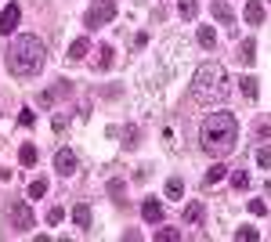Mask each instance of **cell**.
I'll use <instances>...</instances> for the list:
<instances>
[{
  "label": "cell",
  "instance_id": "6da1fadb",
  "mask_svg": "<svg viewBox=\"0 0 271 242\" xmlns=\"http://www.w3.org/2000/svg\"><path fill=\"white\" fill-rule=\"evenodd\" d=\"M199 141L210 156H228L235 141H239V119L232 112H210L203 119V130H199Z\"/></svg>",
  "mask_w": 271,
  "mask_h": 242
},
{
  "label": "cell",
  "instance_id": "7a4b0ae2",
  "mask_svg": "<svg viewBox=\"0 0 271 242\" xmlns=\"http://www.w3.org/2000/svg\"><path fill=\"white\" fill-rule=\"evenodd\" d=\"M43 43L40 36H14L11 47H7V69L14 76H36L43 69Z\"/></svg>",
  "mask_w": 271,
  "mask_h": 242
},
{
  "label": "cell",
  "instance_id": "3957f363",
  "mask_svg": "<svg viewBox=\"0 0 271 242\" xmlns=\"http://www.w3.org/2000/svg\"><path fill=\"white\" fill-rule=\"evenodd\" d=\"M192 94L199 98V101H224V98H228V76H224V65L203 62L199 69H195Z\"/></svg>",
  "mask_w": 271,
  "mask_h": 242
},
{
  "label": "cell",
  "instance_id": "277c9868",
  "mask_svg": "<svg viewBox=\"0 0 271 242\" xmlns=\"http://www.w3.org/2000/svg\"><path fill=\"white\" fill-rule=\"evenodd\" d=\"M112 18H116V0H98V4H90L83 25L87 29H98V25H109Z\"/></svg>",
  "mask_w": 271,
  "mask_h": 242
},
{
  "label": "cell",
  "instance_id": "5b68a950",
  "mask_svg": "<svg viewBox=\"0 0 271 242\" xmlns=\"http://www.w3.org/2000/svg\"><path fill=\"white\" fill-rule=\"evenodd\" d=\"M7 224H11L14 232H29V228H33V214H29V206H25V203H11Z\"/></svg>",
  "mask_w": 271,
  "mask_h": 242
},
{
  "label": "cell",
  "instance_id": "8992f818",
  "mask_svg": "<svg viewBox=\"0 0 271 242\" xmlns=\"http://www.w3.org/2000/svg\"><path fill=\"white\" fill-rule=\"evenodd\" d=\"M18 18H22L18 4H7L4 11H0V36H11V33H14V25H18Z\"/></svg>",
  "mask_w": 271,
  "mask_h": 242
},
{
  "label": "cell",
  "instance_id": "52a82bcc",
  "mask_svg": "<svg viewBox=\"0 0 271 242\" xmlns=\"http://www.w3.org/2000/svg\"><path fill=\"white\" fill-rule=\"evenodd\" d=\"M54 170L62 177H72V174H76V156H72L69 148H58V152H54Z\"/></svg>",
  "mask_w": 271,
  "mask_h": 242
},
{
  "label": "cell",
  "instance_id": "ba28073f",
  "mask_svg": "<svg viewBox=\"0 0 271 242\" xmlns=\"http://www.w3.org/2000/svg\"><path fill=\"white\" fill-rule=\"evenodd\" d=\"M69 90H72V83H65V80H58V83H54L51 90H43V94H40V109H51V105H54L58 98H65Z\"/></svg>",
  "mask_w": 271,
  "mask_h": 242
},
{
  "label": "cell",
  "instance_id": "9c48e42d",
  "mask_svg": "<svg viewBox=\"0 0 271 242\" xmlns=\"http://www.w3.org/2000/svg\"><path fill=\"white\" fill-rule=\"evenodd\" d=\"M235 58H239L243 65H253V58H257V43H253V40H243V43L235 47Z\"/></svg>",
  "mask_w": 271,
  "mask_h": 242
},
{
  "label": "cell",
  "instance_id": "30bf717a",
  "mask_svg": "<svg viewBox=\"0 0 271 242\" xmlns=\"http://www.w3.org/2000/svg\"><path fill=\"white\" fill-rule=\"evenodd\" d=\"M210 11H214V18L224 22V25H232V22H235V11L224 4V0H214V4H210Z\"/></svg>",
  "mask_w": 271,
  "mask_h": 242
},
{
  "label": "cell",
  "instance_id": "8fae6325",
  "mask_svg": "<svg viewBox=\"0 0 271 242\" xmlns=\"http://www.w3.org/2000/svg\"><path fill=\"white\" fill-rule=\"evenodd\" d=\"M243 14H246L250 25H261L264 22V4H261V0H250V4L243 7Z\"/></svg>",
  "mask_w": 271,
  "mask_h": 242
},
{
  "label": "cell",
  "instance_id": "7c38bea8",
  "mask_svg": "<svg viewBox=\"0 0 271 242\" xmlns=\"http://www.w3.org/2000/svg\"><path fill=\"white\" fill-rule=\"evenodd\" d=\"M203 217H206L203 203H188V206H185V224H192V228H199V224H203Z\"/></svg>",
  "mask_w": 271,
  "mask_h": 242
},
{
  "label": "cell",
  "instance_id": "4fadbf2b",
  "mask_svg": "<svg viewBox=\"0 0 271 242\" xmlns=\"http://www.w3.org/2000/svg\"><path fill=\"white\" fill-rule=\"evenodd\" d=\"M141 217H145L148 224H159V221H163V206H159L156 199H145V206H141Z\"/></svg>",
  "mask_w": 271,
  "mask_h": 242
},
{
  "label": "cell",
  "instance_id": "5bb4252c",
  "mask_svg": "<svg viewBox=\"0 0 271 242\" xmlns=\"http://www.w3.org/2000/svg\"><path fill=\"white\" fill-rule=\"evenodd\" d=\"M72 221H76V228H90V206L87 203H76V206H72Z\"/></svg>",
  "mask_w": 271,
  "mask_h": 242
},
{
  "label": "cell",
  "instance_id": "9a60e30c",
  "mask_svg": "<svg viewBox=\"0 0 271 242\" xmlns=\"http://www.w3.org/2000/svg\"><path fill=\"white\" fill-rule=\"evenodd\" d=\"M87 47H90V43H87V36H80V40H72V43H69V62H83V54H87Z\"/></svg>",
  "mask_w": 271,
  "mask_h": 242
},
{
  "label": "cell",
  "instance_id": "2e32d148",
  "mask_svg": "<svg viewBox=\"0 0 271 242\" xmlns=\"http://www.w3.org/2000/svg\"><path fill=\"white\" fill-rule=\"evenodd\" d=\"M199 47H206V51H214V47H217V33H214L210 25L199 29Z\"/></svg>",
  "mask_w": 271,
  "mask_h": 242
},
{
  "label": "cell",
  "instance_id": "e0dca14e",
  "mask_svg": "<svg viewBox=\"0 0 271 242\" xmlns=\"http://www.w3.org/2000/svg\"><path fill=\"white\" fill-rule=\"evenodd\" d=\"M181 195H185V181L174 174V177L167 181V199H181Z\"/></svg>",
  "mask_w": 271,
  "mask_h": 242
},
{
  "label": "cell",
  "instance_id": "ac0fdd59",
  "mask_svg": "<svg viewBox=\"0 0 271 242\" xmlns=\"http://www.w3.org/2000/svg\"><path fill=\"white\" fill-rule=\"evenodd\" d=\"M18 163L22 166H36V145H22L18 148Z\"/></svg>",
  "mask_w": 271,
  "mask_h": 242
},
{
  "label": "cell",
  "instance_id": "d6986e66",
  "mask_svg": "<svg viewBox=\"0 0 271 242\" xmlns=\"http://www.w3.org/2000/svg\"><path fill=\"white\" fill-rule=\"evenodd\" d=\"M224 174H228V166H224V163H214V166L206 170V185H217V181H224Z\"/></svg>",
  "mask_w": 271,
  "mask_h": 242
},
{
  "label": "cell",
  "instance_id": "ffe728a7",
  "mask_svg": "<svg viewBox=\"0 0 271 242\" xmlns=\"http://www.w3.org/2000/svg\"><path fill=\"white\" fill-rule=\"evenodd\" d=\"M40 195H47V181L43 177H36L33 185H29V199H40Z\"/></svg>",
  "mask_w": 271,
  "mask_h": 242
},
{
  "label": "cell",
  "instance_id": "44dd1931",
  "mask_svg": "<svg viewBox=\"0 0 271 242\" xmlns=\"http://www.w3.org/2000/svg\"><path fill=\"white\" fill-rule=\"evenodd\" d=\"M177 11H181V18H195V11H199V7H195V0H181V4H177Z\"/></svg>",
  "mask_w": 271,
  "mask_h": 242
},
{
  "label": "cell",
  "instance_id": "7402d4cb",
  "mask_svg": "<svg viewBox=\"0 0 271 242\" xmlns=\"http://www.w3.org/2000/svg\"><path fill=\"white\" fill-rule=\"evenodd\" d=\"M156 239H159V242H177V239H181V232H177V228H159V232H156Z\"/></svg>",
  "mask_w": 271,
  "mask_h": 242
},
{
  "label": "cell",
  "instance_id": "603a6c76",
  "mask_svg": "<svg viewBox=\"0 0 271 242\" xmlns=\"http://www.w3.org/2000/svg\"><path fill=\"white\" fill-rule=\"evenodd\" d=\"M243 94L253 101V98H257V80H253V76H243Z\"/></svg>",
  "mask_w": 271,
  "mask_h": 242
},
{
  "label": "cell",
  "instance_id": "cb8c5ba5",
  "mask_svg": "<svg viewBox=\"0 0 271 242\" xmlns=\"http://www.w3.org/2000/svg\"><path fill=\"white\" fill-rule=\"evenodd\" d=\"M235 239H239V242H257L261 235H257V228H239V232H235Z\"/></svg>",
  "mask_w": 271,
  "mask_h": 242
},
{
  "label": "cell",
  "instance_id": "d4e9b609",
  "mask_svg": "<svg viewBox=\"0 0 271 242\" xmlns=\"http://www.w3.org/2000/svg\"><path fill=\"white\" fill-rule=\"evenodd\" d=\"M232 185H235L239 192H246V188H250V174H243V170H239V174H232Z\"/></svg>",
  "mask_w": 271,
  "mask_h": 242
},
{
  "label": "cell",
  "instance_id": "484cf974",
  "mask_svg": "<svg viewBox=\"0 0 271 242\" xmlns=\"http://www.w3.org/2000/svg\"><path fill=\"white\" fill-rule=\"evenodd\" d=\"M109 195L116 203H123V181H109Z\"/></svg>",
  "mask_w": 271,
  "mask_h": 242
},
{
  "label": "cell",
  "instance_id": "4316f807",
  "mask_svg": "<svg viewBox=\"0 0 271 242\" xmlns=\"http://www.w3.org/2000/svg\"><path fill=\"white\" fill-rule=\"evenodd\" d=\"M257 163L264 166V170H271V148L264 145V148H257Z\"/></svg>",
  "mask_w": 271,
  "mask_h": 242
},
{
  "label": "cell",
  "instance_id": "83f0119b",
  "mask_svg": "<svg viewBox=\"0 0 271 242\" xmlns=\"http://www.w3.org/2000/svg\"><path fill=\"white\" fill-rule=\"evenodd\" d=\"M98 65H101V69H109V65H112V47H101V58H98Z\"/></svg>",
  "mask_w": 271,
  "mask_h": 242
},
{
  "label": "cell",
  "instance_id": "f1b7e54d",
  "mask_svg": "<svg viewBox=\"0 0 271 242\" xmlns=\"http://www.w3.org/2000/svg\"><path fill=\"white\" fill-rule=\"evenodd\" d=\"M123 138H127V148H134V145H138V127H127Z\"/></svg>",
  "mask_w": 271,
  "mask_h": 242
},
{
  "label": "cell",
  "instance_id": "f546056e",
  "mask_svg": "<svg viewBox=\"0 0 271 242\" xmlns=\"http://www.w3.org/2000/svg\"><path fill=\"white\" fill-rule=\"evenodd\" d=\"M62 217H65V210H62V206H54L51 214H47V224H62Z\"/></svg>",
  "mask_w": 271,
  "mask_h": 242
},
{
  "label": "cell",
  "instance_id": "4dcf8cb0",
  "mask_svg": "<svg viewBox=\"0 0 271 242\" xmlns=\"http://www.w3.org/2000/svg\"><path fill=\"white\" fill-rule=\"evenodd\" d=\"M65 123H69V116H65V112H58V116H54V134H62Z\"/></svg>",
  "mask_w": 271,
  "mask_h": 242
},
{
  "label": "cell",
  "instance_id": "1f68e13d",
  "mask_svg": "<svg viewBox=\"0 0 271 242\" xmlns=\"http://www.w3.org/2000/svg\"><path fill=\"white\" fill-rule=\"evenodd\" d=\"M250 214H257V217H264V214H268V206H264L261 199H253V203H250Z\"/></svg>",
  "mask_w": 271,
  "mask_h": 242
},
{
  "label": "cell",
  "instance_id": "d6a6232c",
  "mask_svg": "<svg viewBox=\"0 0 271 242\" xmlns=\"http://www.w3.org/2000/svg\"><path fill=\"white\" fill-rule=\"evenodd\" d=\"M18 123H22V127H33V123H36V116H33V112H29V109H25V112L18 116Z\"/></svg>",
  "mask_w": 271,
  "mask_h": 242
}]
</instances>
